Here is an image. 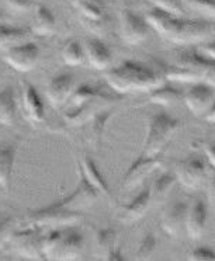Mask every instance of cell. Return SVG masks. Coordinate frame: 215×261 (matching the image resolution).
Wrapping results in <instances>:
<instances>
[{
  "mask_svg": "<svg viewBox=\"0 0 215 261\" xmlns=\"http://www.w3.org/2000/svg\"><path fill=\"white\" fill-rule=\"evenodd\" d=\"M145 20L162 38L176 45H197L215 35V24L208 20H192L172 16L153 7Z\"/></svg>",
  "mask_w": 215,
  "mask_h": 261,
  "instance_id": "obj_1",
  "label": "cell"
},
{
  "mask_svg": "<svg viewBox=\"0 0 215 261\" xmlns=\"http://www.w3.org/2000/svg\"><path fill=\"white\" fill-rule=\"evenodd\" d=\"M104 80L115 93L127 94L151 93L163 85L166 79L159 66L155 69L136 61H124L115 68L107 69L104 73Z\"/></svg>",
  "mask_w": 215,
  "mask_h": 261,
  "instance_id": "obj_2",
  "label": "cell"
},
{
  "mask_svg": "<svg viewBox=\"0 0 215 261\" xmlns=\"http://www.w3.org/2000/svg\"><path fill=\"white\" fill-rule=\"evenodd\" d=\"M180 129V121L172 117L166 111L153 114L148 121V130L145 143L142 146V154L155 156L163 153L177 130Z\"/></svg>",
  "mask_w": 215,
  "mask_h": 261,
  "instance_id": "obj_3",
  "label": "cell"
},
{
  "mask_svg": "<svg viewBox=\"0 0 215 261\" xmlns=\"http://www.w3.org/2000/svg\"><path fill=\"white\" fill-rule=\"evenodd\" d=\"M83 218L82 212L65 210L55 202L45 205L38 210H30L23 218L24 226H33L38 229H61V227L76 226Z\"/></svg>",
  "mask_w": 215,
  "mask_h": 261,
  "instance_id": "obj_4",
  "label": "cell"
},
{
  "mask_svg": "<svg viewBox=\"0 0 215 261\" xmlns=\"http://www.w3.org/2000/svg\"><path fill=\"white\" fill-rule=\"evenodd\" d=\"M13 251L29 260H45L42 254V230L38 227L24 226L13 230L9 242Z\"/></svg>",
  "mask_w": 215,
  "mask_h": 261,
  "instance_id": "obj_5",
  "label": "cell"
},
{
  "mask_svg": "<svg viewBox=\"0 0 215 261\" xmlns=\"http://www.w3.org/2000/svg\"><path fill=\"white\" fill-rule=\"evenodd\" d=\"M163 165V153L155 154V156H145L141 154L138 159L130 166V169L123 177L121 188L124 191H132L135 188L144 186L147 178L153 171H156Z\"/></svg>",
  "mask_w": 215,
  "mask_h": 261,
  "instance_id": "obj_6",
  "label": "cell"
},
{
  "mask_svg": "<svg viewBox=\"0 0 215 261\" xmlns=\"http://www.w3.org/2000/svg\"><path fill=\"white\" fill-rule=\"evenodd\" d=\"M176 180L181 187L188 191H194L201 187L207 178V167L200 156H188L187 159L179 160L175 166Z\"/></svg>",
  "mask_w": 215,
  "mask_h": 261,
  "instance_id": "obj_7",
  "label": "cell"
},
{
  "mask_svg": "<svg viewBox=\"0 0 215 261\" xmlns=\"http://www.w3.org/2000/svg\"><path fill=\"white\" fill-rule=\"evenodd\" d=\"M149 35V24L130 9L120 10V37L127 45H139Z\"/></svg>",
  "mask_w": 215,
  "mask_h": 261,
  "instance_id": "obj_8",
  "label": "cell"
},
{
  "mask_svg": "<svg viewBox=\"0 0 215 261\" xmlns=\"http://www.w3.org/2000/svg\"><path fill=\"white\" fill-rule=\"evenodd\" d=\"M120 101V97L111 96L107 93H103L96 98H93L85 106L72 110V111H63V119L69 126H82L87 121H90L97 113H100L106 108L114 107Z\"/></svg>",
  "mask_w": 215,
  "mask_h": 261,
  "instance_id": "obj_9",
  "label": "cell"
},
{
  "mask_svg": "<svg viewBox=\"0 0 215 261\" xmlns=\"http://www.w3.org/2000/svg\"><path fill=\"white\" fill-rule=\"evenodd\" d=\"M40 59V46L35 42H21L9 48L3 54V61L18 72H30L35 68Z\"/></svg>",
  "mask_w": 215,
  "mask_h": 261,
  "instance_id": "obj_10",
  "label": "cell"
},
{
  "mask_svg": "<svg viewBox=\"0 0 215 261\" xmlns=\"http://www.w3.org/2000/svg\"><path fill=\"white\" fill-rule=\"evenodd\" d=\"M175 63L186 66L193 72L196 83L203 82L205 85L215 87V61L203 58L194 51L181 52L176 58Z\"/></svg>",
  "mask_w": 215,
  "mask_h": 261,
  "instance_id": "obj_11",
  "label": "cell"
},
{
  "mask_svg": "<svg viewBox=\"0 0 215 261\" xmlns=\"http://www.w3.org/2000/svg\"><path fill=\"white\" fill-rule=\"evenodd\" d=\"M99 195L100 194L97 193L96 190L86 181L85 177L79 174V184H78L76 190L72 194H69L68 197L57 201L55 204L58 206H62L65 210L82 212L83 214V211L89 210V208H91L93 205L96 204Z\"/></svg>",
  "mask_w": 215,
  "mask_h": 261,
  "instance_id": "obj_12",
  "label": "cell"
},
{
  "mask_svg": "<svg viewBox=\"0 0 215 261\" xmlns=\"http://www.w3.org/2000/svg\"><path fill=\"white\" fill-rule=\"evenodd\" d=\"M23 113L24 118L33 126L44 124L46 121L44 101L35 86L29 80H23Z\"/></svg>",
  "mask_w": 215,
  "mask_h": 261,
  "instance_id": "obj_13",
  "label": "cell"
},
{
  "mask_svg": "<svg viewBox=\"0 0 215 261\" xmlns=\"http://www.w3.org/2000/svg\"><path fill=\"white\" fill-rule=\"evenodd\" d=\"M184 101L190 113L196 117H204L214 101L212 87L203 82L193 83L184 93Z\"/></svg>",
  "mask_w": 215,
  "mask_h": 261,
  "instance_id": "obj_14",
  "label": "cell"
},
{
  "mask_svg": "<svg viewBox=\"0 0 215 261\" xmlns=\"http://www.w3.org/2000/svg\"><path fill=\"white\" fill-rule=\"evenodd\" d=\"M76 167H78L80 176L85 177L86 181L89 182L97 193L108 198L110 201H114V195L108 187L107 181L104 180V177L102 176L99 167L94 163V160L91 159L89 154H79L76 158Z\"/></svg>",
  "mask_w": 215,
  "mask_h": 261,
  "instance_id": "obj_15",
  "label": "cell"
},
{
  "mask_svg": "<svg viewBox=\"0 0 215 261\" xmlns=\"http://www.w3.org/2000/svg\"><path fill=\"white\" fill-rule=\"evenodd\" d=\"M75 86H76V79L72 73H61L54 76L46 87V97L52 107H65L74 93Z\"/></svg>",
  "mask_w": 215,
  "mask_h": 261,
  "instance_id": "obj_16",
  "label": "cell"
},
{
  "mask_svg": "<svg viewBox=\"0 0 215 261\" xmlns=\"http://www.w3.org/2000/svg\"><path fill=\"white\" fill-rule=\"evenodd\" d=\"M188 205L184 202H175L166 206L160 219V227L169 238L179 239L186 229V215Z\"/></svg>",
  "mask_w": 215,
  "mask_h": 261,
  "instance_id": "obj_17",
  "label": "cell"
},
{
  "mask_svg": "<svg viewBox=\"0 0 215 261\" xmlns=\"http://www.w3.org/2000/svg\"><path fill=\"white\" fill-rule=\"evenodd\" d=\"M83 251H85L83 234L78 229H74V226L65 227L62 240L59 243L54 260H79L83 255Z\"/></svg>",
  "mask_w": 215,
  "mask_h": 261,
  "instance_id": "obj_18",
  "label": "cell"
},
{
  "mask_svg": "<svg viewBox=\"0 0 215 261\" xmlns=\"http://www.w3.org/2000/svg\"><path fill=\"white\" fill-rule=\"evenodd\" d=\"M20 141L0 142V187L10 193L13 181V170L17 159Z\"/></svg>",
  "mask_w": 215,
  "mask_h": 261,
  "instance_id": "obj_19",
  "label": "cell"
},
{
  "mask_svg": "<svg viewBox=\"0 0 215 261\" xmlns=\"http://www.w3.org/2000/svg\"><path fill=\"white\" fill-rule=\"evenodd\" d=\"M151 208V195H149V187L144 188L141 193L136 195L128 204L123 205L118 210V219L125 225H132L139 222L147 215V212Z\"/></svg>",
  "mask_w": 215,
  "mask_h": 261,
  "instance_id": "obj_20",
  "label": "cell"
},
{
  "mask_svg": "<svg viewBox=\"0 0 215 261\" xmlns=\"http://www.w3.org/2000/svg\"><path fill=\"white\" fill-rule=\"evenodd\" d=\"M86 59L96 70H107L113 62V55L108 45L100 38H87L83 45Z\"/></svg>",
  "mask_w": 215,
  "mask_h": 261,
  "instance_id": "obj_21",
  "label": "cell"
},
{
  "mask_svg": "<svg viewBox=\"0 0 215 261\" xmlns=\"http://www.w3.org/2000/svg\"><path fill=\"white\" fill-rule=\"evenodd\" d=\"M207 215H208V211L201 199H196L192 206L187 208L186 229L184 230L192 240H198L204 234Z\"/></svg>",
  "mask_w": 215,
  "mask_h": 261,
  "instance_id": "obj_22",
  "label": "cell"
},
{
  "mask_svg": "<svg viewBox=\"0 0 215 261\" xmlns=\"http://www.w3.org/2000/svg\"><path fill=\"white\" fill-rule=\"evenodd\" d=\"M114 107L106 108L100 113H97L90 121H87V129H86V141L90 145L94 150H99L102 148L103 143V135L106 130V125L111 119L114 114ZM85 124V125H86Z\"/></svg>",
  "mask_w": 215,
  "mask_h": 261,
  "instance_id": "obj_23",
  "label": "cell"
},
{
  "mask_svg": "<svg viewBox=\"0 0 215 261\" xmlns=\"http://www.w3.org/2000/svg\"><path fill=\"white\" fill-rule=\"evenodd\" d=\"M72 5L79 13L80 23H102L107 20L104 0H72Z\"/></svg>",
  "mask_w": 215,
  "mask_h": 261,
  "instance_id": "obj_24",
  "label": "cell"
},
{
  "mask_svg": "<svg viewBox=\"0 0 215 261\" xmlns=\"http://www.w3.org/2000/svg\"><path fill=\"white\" fill-rule=\"evenodd\" d=\"M30 30L33 34L41 35V37L54 34L57 30V18L54 16V13L44 5H37Z\"/></svg>",
  "mask_w": 215,
  "mask_h": 261,
  "instance_id": "obj_25",
  "label": "cell"
},
{
  "mask_svg": "<svg viewBox=\"0 0 215 261\" xmlns=\"http://www.w3.org/2000/svg\"><path fill=\"white\" fill-rule=\"evenodd\" d=\"M17 115V100L13 86H6L0 90V125L14 126Z\"/></svg>",
  "mask_w": 215,
  "mask_h": 261,
  "instance_id": "obj_26",
  "label": "cell"
},
{
  "mask_svg": "<svg viewBox=\"0 0 215 261\" xmlns=\"http://www.w3.org/2000/svg\"><path fill=\"white\" fill-rule=\"evenodd\" d=\"M94 233V250L100 254V258H106V255L117 247L118 232L111 226L93 227Z\"/></svg>",
  "mask_w": 215,
  "mask_h": 261,
  "instance_id": "obj_27",
  "label": "cell"
},
{
  "mask_svg": "<svg viewBox=\"0 0 215 261\" xmlns=\"http://www.w3.org/2000/svg\"><path fill=\"white\" fill-rule=\"evenodd\" d=\"M31 30L23 27H14L0 23V51H6L9 48L26 42L31 37Z\"/></svg>",
  "mask_w": 215,
  "mask_h": 261,
  "instance_id": "obj_28",
  "label": "cell"
},
{
  "mask_svg": "<svg viewBox=\"0 0 215 261\" xmlns=\"http://www.w3.org/2000/svg\"><path fill=\"white\" fill-rule=\"evenodd\" d=\"M176 180L175 174L163 173L159 176L152 186L149 187V195H151V205H162L168 198V195L175 186Z\"/></svg>",
  "mask_w": 215,
  "mask_h": 261,
  "instance_id": "obj_29",
  "label": "cell"
},
{
  "mask_svg": "<svg viewBox=\"0 0 215 261\" xmlns=\"http://www.w3.org/2000/svg\"><path fill=\"white\" fill-rule=\"evenodd\" d=\"M104 91L100 89V87H96V86L91 85H80L79 87H76L72 93V96L66 102L65 106V111H72V110H76V108L85 106L89 101H91L93 98H96L100 94H103Z\"/></svg>",
  "mask_w": 215,
  "mask_h": 261,
  "instance_id": "obj_30",
  "label": "cell"
},
{
  "mask_svg": "<svg viewBox=\"0 0 215 261\" xmlns=\"http://www.w3.org/2000/svg\"><path fill=\"white\" fill-rule=\"evenodd\" d=\"M61 57H62L63 63L68 66H72V68L82 66L86 61L83 46L75 40H69L65 42V45L62 46V51H61Z\"/></svg>",
  "mask_w": 215,
  "mask_h": 261,
  "instance_id": "obj_31",
  "label": "cell"
},
{
  "mask_svg": "<svg viewBox=\"0 0 215 261\" xmlns=\"http://www.w3.org/2000/svg\"><path fill=\"white\" fill-rule=\"evenodd\" d=\"M180 98V91L175 89L173 86L162 85L159 86L158 89L151 91V97L149 101L153 104H159V106H170Z\"/></svg>",
  "mask_w": 215,
  "mask_h": 261,
  "instance_id": "obj_32",
  "label": "cell"
},
{
  "mask_svg": "<svg viewBox=\"0 0 215 261\" xmlns=\"http://www.w3.org/2000/svg\"><path fill=\"white\" fill-rule=\"evenodd\" d=\"M63 229L65 227H61V229H50V232L46 234H42V254H44V258L45 260H54L55 257V253H57L58 247H59V243L62 240Z\"/></svg>",
  "mask_w": 215,
  "mask_h": 261,
  "instance_id": "obj_33",
  "label": "cell"
},
{
  "mask_svg": "<svg viewBox=\"0 0 215 261\" xmlns=\"http://www.w3.org/2000/svg\"><path fill=\"white\" fill-rule=\"evenodd\" d=\"M156 250V239L152 233H147L138 244L135 251V260H149Z\"/></svg>",
  "mask_w": 215,
  "mask_h": 261,
  "instance_id": "obj_34",
  "label": "cell"
},
{
  "mask_svg": "<svg viewBox=\"0 0 215 261\" xmlns=\"http://www.w3.org/2000/svg\"><path fill=\"white\" fill-rule=\"evenodd\" d=\"M183 6L203 14L205 17L215 18V0H181Z\"/></svg>",
  "mask_w": 215,
  "mask_h": 261,
  "instance_id": "obj_35",
  "label": "cell"
},
{
  "mask_svg": "<svg viewBox=\"0 0 215 261\" xmlns=\"http://www.w3.org/2000/svg\"><path fill=\"white\" fill-rule=\"evenodd\" d=\"M151 3L153 5V7L169 13L172 16L180 17L184 13V6H183L181 0H151Z\"/></svg>",
  "mask_w": 215,
  "mask_h": 261,
  "instance_id": "obj_36",
  "label": "cell"
},
{
  "mask_svg": "<svg viewBox=\"0 0 215 261\" xmlns=\"http://www.w3.org/2000/svg\"><path fill=\"white\" fill-rule=\"evenodd\" d=\"M14 225H16L14 216L7 215V214L0 215V250L9 242V238L14 230Z\"/></svg>",
  "mask_w": 215,
  "mask_h": 261,
  "instance_id": "obj_37",
  "label": "cell"
},
{
  "mask_svg": "<svg viewBox=\"0 0 215 261\" xmlns=\"http://www.w3.org/2000/svg\"><path fill=\"white\" fill-rule=\"evenodd\" d=\"M193 261H215V251L209 247H197L188 255Z\"/></svg>",
  "mask_w": 215,
  "mask_h": 261,
  "instance_id": "obj_38",
  "label": "cell"
},
{
  "mask_svg": "<svg viewBox=\"0 0 215 261\" xmlns=\"http://www.w3.org/2000/svg\"><path fill=\"white\" fill-rule=\"evenodd\" d=\"M7 7L16 13H26L33 9V0H5Z\"/></svg>",
  "mask_w": 215,
  "mask_h": 261,
  "instance_id": "obj_39",
  "label": "cell"
},
{
  "mask_svg": "<svg viewBox=\"0 0 215 261\" xmlns=\"http://www.w3.org/2000/svg\"><path fill=\"white\" fill-rule=\"evenodd\" d=\"M198 55H201L203 58L215 61V42H207V44H201L196 49Z\"/></svg>",
  "mask_w": 215,
  "mask_h": 261,
  "instance_id": "obj_40",
  "label": "cell"
},
{
  "mask_svg": "<svg viewBox=\"0 0 215 261\" xmlns=\"http://www.w3.org/2000/svg\"><path fill=\"white\" fill-rule=\"evenodd\" d=\"M203 150L205 156L208 158V162L211 163V166L214 167L215 170V143L212 142H205L203 143Z\"/></svg>",
  "mask_w": 215,
  "mask_h": 261,
  "instance_id": "obj_41",
  "label": "cell"
},
{
  "mask_svg": "<svg viewBox=\"0 0 215 261\" xmlns=\"http://www.w3.org/2000/svg\"><path fill=\"white\" fill-rule=\"evenodd\" d=\"M207 197H208L209 204L215 208V170L211 173L208 180V187H207Z\"/></svg>",
  "mask_w": 215,
  "mask_h": 261,
  "instance_id": "obj_42",
  "label": "cell"
},
{
  "mask_svg": "<svg viewBox=\"0 0 215 261\" xmlns=\"http://www.w3.org/2000/svg\"><path fill=\"white\" fill-rule=\"evenodd\" d=\"M104 260L107 261H123L124 260V255L121 254V250H120V247H115V249H113L110 253H108L107 255H106V258Z\"/></svg>",
  "mask_w": 215,
  "mask_h": 261,
  "instance_id": "obj_43",
  "label": "cell"
},
{
  "mask_svg": "<svg viewBox=\"0 0 215 261\" xmlns=\"http://www.w3.org/2000/svg\"><path fill=\"white\" fill-rule=\"evenodd\" d=\"M204 118H205V121L209 122V124H215V100L212 101V104H211V107H209V110L207 111V114L204 115Z\"/></svg>",
  "mask_w": 215,
  "mask_h": 261,
  "instance_id": "obj_44",
  "label": "cell"
},
{
  "mask_svg": "<svg viewBox=\"0 0 215 261\" xmlns=\"http://www.w3.org/2000/svg\"><path fill=\"white\" fill-rule=\"evenodd\" d=\"M3 21V14H2V12H0V23Z\"/></svg>",
  "mask_w": 215,
  "mask_h": 261,
  "instance_id": "obj_45",
  "label": "cell"
}]
</instances>
